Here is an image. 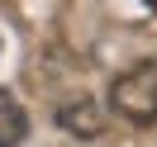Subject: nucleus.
I'll return each instance as SVG.
<instances>
[{
    "mask_svg": "<svg viewBox=\"0 0 157 147\" xmlns=\"http://www.w3.org/2000/svg\"><path fill=\"white\" fill-rule=\"evenodd\" d=\"M109 105L114 114H124L128 123H157V57L133 62L128 71H119L109 86Z\"/></svg>",
    "mask_w": 157,
    "mask_h": 147,
    "instance_id": "f257e3e1",
    "label": "nucleus"
},
{
    "mask_svg": "<svg viewBox=\"0 0 157 147\" xmlns=\"http://www.w3.org/2000/svg\"><path fill=\"white\" fill-rule=\"evenodd\" d=\"M24 138H29V114L10 90H0V147H19Z\"/></svg>",
    "mask_w": 157,
    "mask_h": 147,
    "instance_id": "f03ea898",
    "label": "nucleus"
},
{
    "mask_svg": "<svg viewBox=\"0 0 157 147\" xmlns=\"http://www.w3.org/2000/svg\"><path fill=\"white\" fill-rule=\"evenodd\" d=\"M57 123L71 128V133H81V138H95L100 128H105V119H100V105H95V100H71V105H62Z\"/></svg>",
    "mask_w": 157,
    "mask_h": 147,
    "instance_id": "7ed1b4c3",
    "label": "nucleus"
},
{
    "mask_svg": "<svg viewBox=\"0 0 157 147\" xmlns=\"http://www.w3.org/2000/svg\"><path fill=\"white\" fill-rule=\"evenodd\" d=\"M147 10H157V0H147Z\"/></svg>",
    "mask_w": 157,
    "mask_h": 147,
    "instance_id": "20e7f679",
    "label": "nucleus"
}]
</instances>
